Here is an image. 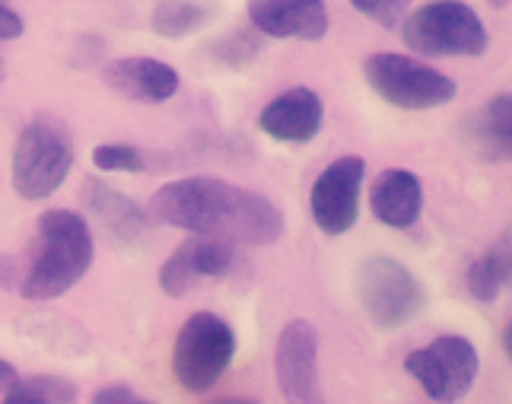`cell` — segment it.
Segmentation results:
<instances>
[{"mask_svg":"<svg viewBox=\"0 0 512 404\" xmlns=\"http://www.w3.org/2000/svg\"><path fill=\"white\" fill-rule=\"evenodd\" d=\"M236 357V335L217 312H194L172 344V379L185 392H210Z\"/></svg>","mask_w":512,"mask_h":404,"instance_id":"obj_5","label":"cell"},{"mask_svg":"<svg viewBox=\"0 0 512 404\" xmlns=\"http://www.w3.org/2000/svg\"><path fill=\"white\" fill-rule=\"evenodd\" d=\"M363 74L379 99H385L388 105H395V109H404V112L439 109V105L452 102L458 93L452 77L439 74L436 67L423 64L417 58L395 55V51L369 55L363 64Z\"/></svg>","mask_w":512,"mask_h":404,"instance_id":"obj_6","label":"cell"},{"mask_svg":"<svg viewBox=\"0 0 512 404\" xmlns=\"http://www.w3.org/2000/svg\"><path fill=\"white\" fill-rule=\"evenodd\" d=\"M96 404H131V401H140V395L131 389V385H109V389H99L93 395Z\"/></svg>","mask_w":512,"mask_h":404,"instance_id":"obj_24","label":"cell"},{"mask_svg":"<svg viewBox=\"0 0 512 404\" xmlns=\"http://www.w3.org/2000/svg\"><path fill=\"white\" fill-rule=\"evenodd\" d=\"M363 175H366L363 156H341V160L328 163L319 172L309 195V210L315 226L325 236H344L357 226Z\"/></svg>","mask_w":512,"mask_h":404,"instance_id":"obj_9","label":"cell"},{"mask_svg":"<svg viewBox=\"0 0 512 404\" xmlns=\"http://www.w3.org/2000/svg\"><path fill=\"white\" fill-rule=\"evenodd\" d=\"M23 16L7 7V0H0V42H13L23 35Z\"/></svg>","mask_w":512,"mask_h":404,"instance_id":"obj_23","label":"cell"},{"mask_svg":"<svg viewBox=\"0 0 512 404\" xmlns=\"http://www.w3.org/2000/svg\"><path fill=\"white\" fill-rule=\"evenodd\" d=\"M16 379H20V376H16V366L7 363V360H0V395H7V389Z\"/></svg>","mask_w":512,"mask_h":404,"instance_id":"obj_25","label":"cell"},{"mask_svg":"<svg viewBox=\"0 0 512 404\" xmlns=\"http://www.w3.org/2000/svg\"><path fill=\"white\" fill-rule=\"evenodd\" d=\"M236 265V245L217 236H191L160 268V287L166 296L182 300L201 280L226 277Z\"/></svg>","mask_w":512,"mask_h":404,"instance_id":"obj_11","label":"cell"},{"mask_svg":"<svg viewBox=\"0 0 512 404\" xmlns=\"http://www.w3.org/2000/svg\"><path fill=\"white\" fill-rule=\"evenodd\" d=\"M74 169V137L55 115H35L13 144L10 182L23 201H45Z\"/></svg>","mask_w":512,"mask_h":404,"instance_id":"obj_3","label":"cell"},{"mask_svg":"<svg viewBox=\"0 0 512 404\" xmlns=\"http://www.w3.org/2000/svg\"><path fill=\"white\" fill-rule=\"evenodd\" d=\"M350 7L363 13L369 23L382 29H395L411 13V0H350Z\"/></svg>","mask_w":512,"mask_h":404,"instance_id":"obj_22","label":"cell"},{"mask_svg":"<svg viewBox=\"0 0 512 404\" xmlns=\"http://www.w3.org/2000/svg\"><path fill=\"white\" fill-rule=\"evenodd\" d=\"M373 217L392 230H411L423 210V185L411 169H382L369 188Z\"/></svg>","mask_w":512,"mask_h":404,"instance_id":"obj_15","label":"cell"},{"mask_svg":"<svg viewBox=\"0 0 512 404\" xmlns=\"http://www.w3.org/2000/svg\"><path fill=\"white\" fill-rule=\"evenodd\" d=\"M274 376L277 389L287 401L319 404V331L306 319H293L280 328L274 347Z\"/></svg>","mask_w":512,"mask_h":404,"instance_id":"obj_10","label":"cell"},{"mask_svg":"<svg viewBox=\"0 0 512 404\" xmlns=\"http://www.w3.org/2000/svg\"><path fill=\"white\" fill-rule=\"evenodd\" d=\"M401 23L404 45L423 58H478L490 45L481 16L462 0H430Z\"/></svg>","mask_w":512,"mask_h":404,"instance_id":"obj_4","label":"cell"},{"mask_svg":"<svg viewBox=\"0 0 512 404\" xmlns=\"http://www.w3.org/2000/svg\"><path fill=\"white\" fill-rule=\"evenodd\" d=\"M93 166L102 172H147L150 163L144 150L131 144H99L93 150Z\"/></svg>","mask_w":512,"mask_h":404,"instance_id":"obj_21","label":"cell"},{"mask_svg":"<svg viewBox=\"0 0 512 404\" xmlns=\"http://www.w3.org/2000/svg\"><path fill=\"white\" fill-rule=\"evenodd\" d=\"M83 207L96 217L115 245H134L147 230V214L128 195H121L112 185L99 179L83 182Z\"/></svg>","mask_w":512,"mask_h":404,"instance_id":"obj_16","label":"cell"},{"mask_svg":"<svg viewBox=\"0 0 512 404\" xmlns=\"http://www.w3.org/2000/svg\"><path fill=\"white\" fill-rule=\"evenodd\" d=\"M325 105L322 96L309 86H293V90L274 96L258 115V128L280 144H309L322 131Z\"/></svg>","mask_w":512,"mask_h":404,"instance_id":"obj_13","label":"cell"},{"mask_svg":"<svg viewBox=\"0 0 512 404\" xmlns=\"http://www.w3.org/2000/svg\"><path fill=\"white\" fill-rule=\"evenodd\" d=\"M150 217L172 230L217 236L242 245H277L287 230L284 210L258 191L214 175H188L166 182L150 201Z\"/></svg>","mask_w":512,"mask_h":404,"instance_id":"obj_1","label":"cell"},{"mask_svg":"<svg viewBox=\"0 0 512 404\" xmlns=\"http://www.w3.org/2000/svg\"><path fill=\"white\" fill-rule=\"evenodd\" d=\"M4 398L10 404H20V401L70 404V401H77V385L64 376H29V379H16Z\"/></svg>","mask_w":512,"mask_h":404,"instance_id":"obj_20","label":"cell"},{"mask_svg":"<svg viewBox=\"0 0 512 404\" xmlns=\"http://www.w3.org/2000/svg\"><path fill=\"white\" fill-rule=\"evenodd\" d=\"M465 140L487 163H506L512 156V96L500 93L465 121Z\"/></svg>","mask_w":512,"mask_h":404,"instance_id":"obj_17","label":"cell"},{"mask_svg":"<svg viewBox=\"0 0 512 404\" xmlns=\"http://www.w3.org/2000/svg\"><path fill=\"white\" fill-rule=\"evenodd\" d=\"M249 23L268 39L319 42L328 32L325 0H249Z\"/></svg>","mask_w":512,"mask_h":404,"instance_id":"obj_12","label":"cell"},{"mask_svg":"<svg viewBox=\"0 0 512 404\" xmlns=\"http://www.w3.org/2000/svg\"><path fill=\"white\" fill-rule=\"evenodd\" d=\"M102 80L118 96H125L131 102H147V105L172 99L179 93V83H182L179 74H175V67L156 58H118L105 67Z\"/></svg>","mask_w":512,"mask_h":404,"instance_id":"obj_14","label":"cell"},{"mask_svg":"<svg viewBox=\"0 0 512 404\" xmlns=\"http://www.w3.org/2000/svg\"><path fill=\"white\" fill-rule=\"evenodd\" d=\"M357 296L376 328L395 331L411 325L427 306L420 280L395 258L373 255L357 271Z\"/></svg>","mask_w":512,"mask_h":404,"instance_id":"obj_7","label":"cell"},{"mask_svg":"<svg viewBox=\"0 0 512 404\" xmlns=\"http://www.w3.org/2000/svg\"><path fill=\"white\" fill-rule=\"evenodd\" d=\"M210 20V10L198 0H160L153 10V32L163 39H185Z\"/></svg>","mask_w":512,"mask_h":404,"instance_id":"obj_19","label":"cell"},{"mask_svg":"<svg viewBox=\"0 0 512 404\" xmlns=\"http://www.w3.org/2000/svg\"><path fill=\"white\" fill-rule=\"evenodd\" d=\"M481 370L478 347L462 335H443L404 357L408 373L433 401H458L471 392Z\"/></svg>","mask_w":512,"mask_h":404,"instance_id":"obj_8","label":"cell"},{"mask_svg":"<svg viewBox=\"0 0 512 404\" xmlns=\"http://www.w3.org/2000/svg\"><path fill=\"white\" fill-rule=\"evenodd\" d=\"M0 83H4V58H0Z\"/></svg>","mask_w":512,"mask_h":404,"instance_id":"obj_26","label":"cell"},{"mask_svg":"<svg viewBox=\"0 0 512 404\" xmlns=\"http://www.w3.org/2000/svg\"><path fill=\"white\" fill-rule=\"evenodd\" d=\"M93 230L77 210H45L35 223L32 258L20 280V293L32 303H48L77 287L93 265Z\"/></svg>","mask_w":512,"mask_h":404,"instance_id":"obj_2","label":"cell"},{"mask_svg":"<svg viewBox=\"0 0 512 404\" xmlns=\"http://www.w3.org/2000/svg\"><path fill=\"white\" fill-rule=\"evenodd\" d=\"M509 274H512L509 236H500L478 261H471L468 277H465L468 293H471L478 303H493V300H497V296L503 293V287L509 284Z\"/></svg>","mask_w":512,"mask_h":404,"instance_id":"obj_18","label":"cell"}]
</instances>
